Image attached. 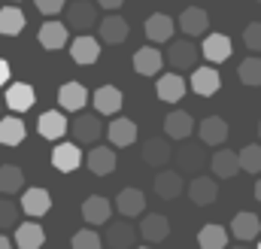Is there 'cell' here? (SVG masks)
Listing matches in <instances>:
<instances>
[{
  "mask_svg": "<svg viewBox=\"0 0 261 249\" xmlns=\"http://www.w3.org/2000/svg\"><path fill=\"white\" fill-rule=\"evenodd\" d=\"M64 21H67V28H73L79 34H88L91 28H97V3H88V0L67 3Z\"/></svg>",
  "mask_w": 261,
  "mask_h": 249,
  "instance_id": "1",
  "label": "cell"
},
{
  "mask_svg": "<svg viewBox=\"0 0 261 249\" xmlns=\"http://www.w3.org/2000/svg\"><path fill=\"white\" fill-rule=\"evenodd\" d=\"M197 55H200V49L192 40H170V46L164 52V61L170 64V70L182 73V70H195L197 67Z\"/></svg>",
  "mask_w": 261,
  "mask_h": 249,
  "instance_id": "2",
  "label": "cell"
},
{
  "mask_svg": "<svg viewBox=\"0 0 261 249\" xmlns=\"http://www.w3.org/2000/svg\"><path fill=\"white\" fill-rule=\"evenodd\" d=\"M70 58H73L76 64H82V67L97 64V58H100V40L91 37V34L73 37V40H70Z\"/></svg>",
  "mask_w": 261,
  "mask_h": 249,
  "instance_id": "3",
  "label": "cell"
},
{
  "mask_svg": "<svg viewBox=\"0 0 261 249\" xmlns=\"http://www.w3.org/2000/svg\"><path fill=\"white\" fill-rule=\"evenodd\" d=\"M70 134L76 143H94L100 134H103V124L94 113H79L73 122H70Z\"/></svg>",
  "mask_w": 261,
  "mask_h": 249,
  "instance_id": "4",
  "label": "cell"
},
{
  "mask_svg": "<svg viewBox=\"0 0 261 249\" xmlns=\"http://www.w3.org/2000/svg\"><path fill=\"white\" fill-rule=\"evenodd\" d=\"M88 101H91V94H88V88L82 82H64L58 88V104H61V110H67V113H82V107Z\"/></svg>",
  "mask_w": 261,
  "mask_h": 249,
  "instance_id": "5",
  "label": "cell"
},
{
  "mask_svg": "<svg viewBox=\"0 0 261 249\" xmlns=\"http://www.w3.org/2000/svg\"><path fill=\"white\" fill-rule=\"evenodd\" d=\"M155 91H158V101H164V104H179L182 94H186V79H182L176 70H170V73L158 76Z\"/></svg>",
  "mask_w": 261,
  "mask_h": 249,
  "instance_id": "6",
  "label": "cell"
},
{
  "mask_svg": "<svg viewBox=\"0 0 261 249\" xmlns=\"http://www.w3.org/2000/svg\"><path fill=\"white\" fill-rule=\"evenodd\" d=\"M200 52H203V58H206V61L222 64V61H228V58H231L234 46H231V37H228V34H206V37H203Z\"/></svg>",
  "mask_w": 261,
  "mask_h": 249,
  "instance_id": "7",
  "label": "cell"
},
{
  "mask_svg": "<svg viewBox=\"0 0 261 249\" xmlns=\"http://www.w3.org/2000/svg\"><path fill=\"white\" fill-rule=\"evenodd\" d=\"M222 88V76L216 67H195L192 70V91L200 97H213Z\"/></svg>",
  "mask_w": 261,
  "mask_h": 249,
  "instance_id": "8",
  "label": "cell"
},
{
  "mask_svg": "<svg viewBox=\"0 0 261 249\" xmlns=\"http://www.w3.org/2000/svg\"><path fill=\"white\" fill-rule=\"evenodd\" d=\"M91 104H94V110H97L100 116H116V113L122 110L125 97H122V91H119L116 85H100V88L91 94Z\"/></svg>",
  "mask_w": 261,
  "mask_h": 249,
  "instance_id": "9",
  "label": "cell"
},
{
  "mask_svg": "<svg viewBox=\"0 0 261 249\" xmlns=\"http://www.w3.org/2000/svg\"><path fill=\"white\" fill-rule=\"evenodd\" d=\"M113 216V204L103 197V194H91L82 201V219L88 225H107Z\"/></svg>",
  "mask_w": 261,
  "mask_h": 249,
  "instance_id": "10",
  "label": "cell"
},
{
  "mask_svg": "<svg viewBox=\"0 0 261 249\" xmlns=\"http://www.w3.org/2000/svg\"><path fill=\"white\" fill-rule=\"evenodd\" d=\"M21 210H24L28 216H34V219H40V216H46V213L52 210V194L40 186L24 188V194H21Z\"/></svg>",
  "mask_w": 261,
  "mask_h": 249,
  "instance_id": "11",
  "label": "cell"
},
{
  "mask_svg": "<svg viewBox=\"0 0 261 249\" xmlns=\"http://www.w3.org/2000/svg\"><path fill=\"white\" fill-rule=\"evenodd\" d=\"M197 137H200L203 146H222L228 140V122L222 116H206L197 124Z\"/></svg>",
  "mask_w": 261,
  "mask_h": 249,
  "instance_id": "12",
  "label": "cell"
},
{
  "mask_svg": "<svg viewBox=\"0 0 261 249\" xmlns=\"http://www.w3.org/2000/svg\"><path fill=\"white\" fill-rule=\"evenodd\" d=\"M164 134H167L170 140H189V137L195 134V119H192V113H186V110L167 113V119H164Z\"/></svg>",
  "mask_w": 261,
  "mask_h": 249,
  "instance_id": "13",
  "label": "cell"
},
{
  "mask_svg": "<svg viewBox=\"0 0 261 249\" xmlns=\"http://www.w3.org/2000/svg\"><path fill=\"white\" fill-rule=\"evenodd\" d=\"M164 55L158 52V46H143L134 52V70L140 76H158V70L164 67Z\"/></svg>",
  "mask_w": 261,
  "mask_h": 249,
  "instance_id": "14",
  "label": "cell"
},
{
  "mask_svg": "<svg viewBox=\"0 0 261 249\" xmlns=\"http://www.w3.org/2000/svg\"><path fill=\"white\" fill-rule=\"evenodd\" d=\"M97 37H100V43H107V46H119V43L128 40V21H125L122 15H107V18L97 24Z\"/></svg>",
  "mask_w": 261,
  "mask_h": 249,
  "instance_id": "15",
  "label": "cell"
},
{
  "mask_svg": "<svg viewBox=\"0 0 261 249\" xmlns=\"http://www.w3.org/2000/svg\"><path fill=\"white\" fill-rule=\"evenodd\" d=\"M210 167H213V173H216L219 180H231V177H237V173L243 170V164H240V152L219 149V152L210 158Z\"/></svg>",
  "mask_w": 261,
  "mask_h": 249,
  "instance_id": "16",
  "label": "cell"
},
{
  "mask_svg": "<svg viewBox=\"0 0 261 249\" xmlns=\"http://www.w3.org/2000/svg\"><path fill=\"white\" fill-rule=\"evenodd\" d=\"M140 234H143L146 243H161V240H167V234H170L167 216H161V213H146L143 222H140Z\"/></svg>",
  "mask_w": 261,
  "mask_h": 249,
  "instance_id": "17",
  "label": "cell"
},
{
  "mask_svg": "<svg viewBox=\"0 0 261 249\" xmlns=\"http://www.w3.org/2000/svg\"><path fill=\"white\" fill-rule=\"evenodd\" d=\"M40 46L43 49H64V46H70L67 21H46V24H40Z\"/></svg>",
  "mask_w": 261,
  "mask_h": 249,
  "instance_id": "18",
  "label": "cell"
},
{
  "mask_svg": "<svg viewBox=\"0 0 261 249\" xmlns=\"http://www.w3.org/2000/svg\"><path fill=\"white\" fill-rule=\"evenodd\" d=\"M82 164V152L76 143H58L52 149V167L61 170V173H73L76 167Z\"/></svg>",
  "mask_w": 261,
  "mask_h": 249,
  "instance_id": "19",
  "label": "cell"
},
{
  "mask_svg": "<svg viewBox=\"0 0 261 249\" xmlns=\"http://www.w3.org/2000/svg\"><path fill=\"white\" fill-rule=\"evenodd\" d=\"M182 188H186L182 170H161V173L155 177V194H158L161 201H173V197H179Z\"/></svg>",
  "mask_w": 261,
  "mask_h": 249,
  "instance_id": "20",
  "label": "cell"
},
{
  "mask_svg": "<svg viewBox=\"0 0 261 249\" xmlns=\"http://www.w3.org/2000/svg\"><path fill=\"white\" fill-rule=\"evenodd\" d=\"M146 37H149V43H170L173 40V18L170 15H164V12H155V15H149L146 18Z\"/></svg>",
  "mask_w": 261,
  "mask_h": 249,
  "instance_id": "21",
  "label": "cell"
},
{
  "mask_svg": "<svg viewBox=\"0 0 261 249\" xmlns=\"http://www.w3.org/2000/svg\"><path fill=\"white\" fill-rule=\"evenodd\" d=\"M6 107L12 110V113H24V110H31L34 104H37V94H34V88L28 85V82H12L9 88H6Z\"/></svg>",
  "mask_w": 261,
  "mask_h": 249,
  "instance_id": "22",
  "label": "cell"
},
{
  "mask_svg": "<svg viewBox=\"0 0 261 249\" xmlns=\"http://www.w3.org/2000/svg\"><path fill=\"white\" fill-rule=\"evenodd\" d=\"M85 164H88V170H91L94 177H110V173L116 170V164H119V158H116V149H107V146H97V149H91V152H88V158H85Z\"/></svg>",
  "mask_w": 261,
  "mask_h": 249,
  "instance_id": "23",
  "label": "cell"
},
{
  "mask_svg": "<svg viewBox=\"0 0 261 249\" xmlns=\"http://www.w3.org/2000/svg\"><path fill=\"white\" fill-rule=\"evenodd\" d=\"M37 131H40V137H46V140H61L64 134H70V122L64 119V113L49 110V113H43V116H40Z\"/></svg>",
  "mask_w": 261,
  "mask_h": 249,
  "instance_id": "24",
  "label": "cell"
},
{
  "mask_svg": "<svg viewBox=\"0 0 261 249\" xmlns=\"http://www.w3.org/2000/svg\"><path fill=\"white\" fill-rule=\"evenodd\" d=\"M206 28H210L206 9H200V6L182 9V15H179V31H182L186 37H200V34H206Z\"/></svg>",
  "mask_w": 261,
  "mask_h": 249,
  "instance_id": "25",
  "label": "cell"
},
{
  "mask_svg": "<svg viewBox=\"0 0 261 249\" xmlns=\"http://www.w3.org/2000/svg\"><path fill=\"white\" fill-rule=\"evenodd\" d=\"M116 210H119L125 219L143 216V213H146V194H143L140 188H122L119 197H116Z\"/></svg>",
  "mask_w": 261,
  "mask_h": 249,
  "instance_id": "26",
  "label": "cell"
},
{
  "mask_svg": "<svg viewBox=\"0 0 261 249\" xmlns=\"http://www.w3.org/2000/svg\"><path fill=\"white\" fill-rule=\"evenodd\" d=\"M170 158H173V149H170V143H167L164 137H149V140L143 143V161H146V164L164 167Z\"/></svg>",
  "mask_w": 261,
  "mask_h": 249,
  "instance_id": "27",
  "label": "cell"
},
{
  "mask_svg": "<svg viewBox=\"0 0 261 249\" xmlns=\"http://www.w3.org/2000/svg\"><path fill=\"white\" fill-rule=\"evenodd\" d=\"M206 161H210V158H206L203 143H186V146L179 149V170H182V173H200Z\"/></svg>",
  "mask_w": 261,
  "mask_h": 249,
  "instance_id": "28",
  "label": "cell"
},
{
  "mask_svg": "<svg viewBox=\"0 0 261 249\" xmlns=\"http://www.w3.org/2000/svg\"><path fill=\"white\" fill-rule=\"evenodd\" d=\"M43 243H46L43 225H37V222H21V225H15V246L18 249H43Z\"/></svg>",
  "mask_w": 261,
  "mask_h": 249,
  "instance_id": "29",
  "label": "cell"
},
{
  "mask_svg": "<svg viewBox=\"0 0 261 249\" xmlns=\"http://www.w3.org/2000/svg\"><path fill=\"white\" fill-rule=\"evenodd\" d=\"M137 240V228L130 222H110L107 225V246L110 249H130Z\"/></svg>",
  "mask_w": 261,
  "mask_h": 249,
  "instance_id": "30",
  "label": "cell"
},
{
  "mask_svg": "<svg viewBox=\"0 0 261 249\" xmlns=\"http://www.w3.org/2000/svg\"><path fill=\"white\" fill-rule=\"evenodd\" d=\"M231 234L237 237V240H255L261 237V219L255 213H237L234 216V222H231Z\"/></svg>",
  "mask_w": 261,
  "mask_h": 249,
  "instance_id": "31",
  "label": "cell"
},
{
  "mask_svg": "<svg viewBox=\"0 0 261 249\" xmlns=\"http://www.w3.org/2000/svg\"><path fill=\"white\" fill-rule=\"evenodd\" d=\"M189 197H192V204H197V207H210V204L219 197L216 180H210V177H195V180L189 183Z\"/></svg>",
  "mask_w": 261,
  "mask_h": 249,
  "instance_id": "32",
  "label": "cell"
},
{
  "mask_svg": "<svg viewBox=\"0 0 261 249\" xmlns=\"http://www.w3.org/2000/svg\"><path fill=\"white\" fill-rule=\"evenodd\" d=\"M107 137L113 146H130L137 140V122L134 119H113L107 128Z\"/></svg>",
  "mask_w": 261,
  "mask_h": 249,
  "instance_id": "33",
  "label": "cell"
},
{
  "mask_svg": "<svg viewBox=\"0 0 261 249\" xmlns=\"http://www.w3.org/2000/svg\"><path fill=\"white\" fill-rule=\"evenodd\" d=\"M24 134H28V128L18 116H3L0 119V143L3 146H18L24 140Z\"/></svg>",
  "mask_w": 261,
  "mask_h": 249,
  "instance_id": "34",
  "label": "cell"
},
{
  "mask_svg": "<svg viewBox=\"0 0 261 249\" xmlns=\"http://www.w3.org/2000/svg\"><path fill=\"white\" fill-rule=\"evenodd\" d=\"M24 31V12L18 6H3L0 9V34L3 37H18Z\"/></svg>",
  "mask_w": 261,
  "mask_h": 249,
  "instance_id": "35",
  "label": "cell"
},
{
  "mask_svg": "<svg viewBox=\"0 0 261 249\" xmlns=\"http://www.w3.org/2000/svg\"><path fill=\"white\" fill-rule=\"evenodd\" d=\"M197 246L200 249H225L228 246V231L222 225H203L197 231Z\"/></svg>",
  "mask_w": 261,
  "mask_h": 249,
  "instance_id": "36",
  "label": "cell"
},
{
  "mask_svg": "<svg viewBox=\"0 0 261 249\" xmlns=\"http://www.w3.org/2000/svg\"><path fill=\"white\" fill-rule=\"evenodd\" d=\"M21 188H24V173H21V167L3 164V167H0V191H3V194H15V191H21Z\"/></svg>",
  "mask_w": 261,
  "mask_h": 249,
  "instance_id": "37",
  "label": "cell"
},
{
  "mask_svg": "<svg viewBox=\"0 0 261 249\" xmlns=\"http://www.w3.org/2000/svg\"><path fill=\"white\" fill-rule=\"evenodd\" d=\"M237 76H240V82L243 85H261V58H255V55H249L246 61H240V67H237Z\"/></svg>",
  "mask_w": 261,
  "mask_h": 249,
  "instance_id": "38",
  "label": "cell"
},
{
  "mask_svg": "<svg viewBox=\"0 0 261 249\" xmlns=\"http://www.w3.org/2000/svg\"><path fill=\"white\" fill-rule=\"evenodd\" d=\"M240 164L246 173H261V143H249L240 149Z\"/></svg>",
  "mask_w": 261,
  "mask_h": 249,
  "instance_id": "39",
  "label": "cell"
},
{
  "mask_svg": "<svg viewBox=\"0 0 261 249\" xmlns=\"http://www.w3.org/2000/svg\"><path fill=\"white\" fill-rule=\"evenodd\" d=\"M100 246H103V240H100V234L94 228H82L70 240V249H100Z\"/></svg>",
  "mask_w": 261,
  "mask_h": 249,
  "instance_id": "40",
  "label": "cell"
},
{
  "mask_svg": "<svg viewBox=\"0 0 261 249\" xmlns=\"http://www.w3.org/2000/svg\"><path fill=\"white\" fill-rule=\"evenodd\" d=\"M21 213H24V210H21V204H15L12 197H0V228L15 225Z\"/></svg>",
  "mask_w": 261,
  "mask_h": 249,
  "instance_id": "41",
  "label": "cell"
},
{
  "mask_svg": "<svg viewBox=\"0 0 261 249\" xmlns=\"http://www.w3.org/2000/svg\"><path fill=\"white\" fill-rule=\"evenodd\" d=\"M243 46L249 52H261V21H252L243 28Z\"/></svg>",
  "mask_w": 261,
  "mask_h": 249,
  "instance_id": "42",
  "label": "cell"
},
{
  "mask_svg": "<svg viewBox=\"0 0 261 249\" xmlns=\"http://www.w3.org/2000/svg\"><path fill=\"white\" fill-rule=\"evenodd\" d=\"M37 9L43 15H58L61 9H67V0H37Z\"/></svg>",
  "mask_w": 261,
  "mask_h": 249,
  "instance_id": "43",
  "label": "cell"
},
{
  "mask_svg": "<svg viewBox=\"0 0 261 249\" xmlns=\"http://www.w3.org/2000/svg\"><path fill=\"white\" fill-rule=\"evenodd\" d=\"M9 76H12V73H9V64L0 58V85H9Z\"/></svg>",
  "mask_w": 261,
  "mask_h": 249,
  "instance_id": "44",
  "label": "cell"
},
{
  "mask_svg": "<svg viewBox=\"0 0 261 249\" xmlns=\"http://www.w3.org/2000/svg\"><path fill=\"white\" fill-rule=\"evenodd\" d=\"M94 3H97V6H103V9H119L125 0H94Z\"/></svg>",
  "mask_w": 261,
  "mask_h": 249,
  "instance_id": "45",
  "label": "cell"
},
{
  "mask_svg": "<svg viewBox=\"0 0 261 249\" xmlns=\"http://www.w3.org/2000/svg\"><path fill=\"white\" fill-rule=\"evenodd\" d=\"M0 249H12L9 246V237H3V234H0Z\"/></svg>",
  "mask_w": 261,
  "mask_h": 249,
  "instance_id": "46",
  "label": "cell"
},
{
  "mask_svg": "<svg viewBox=\"0 0 261 249\" xmlns=\"http://www.w3.org/2000/svg\"><path fill=\"white\" fill-rule=\"evenodd\" d=\"M255 197H258V204H261V180L255 183Z\"/></svg>",
  "mask_w": 261,
  "mask_h": 249,
  "instance_id": "47",
  "label": "cell"
},
{
  "mask_svg": "<svg viewBox=\"0 0 261 249\" xmlns=\"http://www.w3.org/2000/svg\"><path fill=\"white\" fill-rule=\"evenodd\" d=\"M3 104H6V101H3V97H0V110H3Z\"/></svg>",
  "mask_w": 261,
  "mask_h": 249,
  "instance_id": "48",
  "label": "cell"
},
{
  "mask_svg": "<svg viewBox=\"0 0 261 249\" xmlns=\"http://www.w3.org/2000/svg\"><path fill=\"white\" fill-rule=\"evenodd\" d=\"M137 249H152V246H137Z\"/></svg>",
  "mask_w": 261,
  "mask_h": 249,
  "instance_id": "49",
  "label": "cell"
},
{
  "mask_svg": "<svg viewBox=\"0 0 261 249\" xmlns=\"http://www.w3.org/2000/svg\"><path fill=\"white\" fill-rule=\"evenodd\" d=\"M234 249H249V246H234Z\"/></svg>",
  "mask_w": 261,
  "mask_h": 249,
  "instance_id": "50",
  "label": "cell"
},
{
  "mask_svg": "<svg viewBox=\"0 0 261 249\" xmlns=\"http://www.w3.org/2000/svg\"><path fill=\"white\" fill-rule=\"evenodd\" d=\"M258 137H261V122H258Z\"/></svg>",
  "mask_w": 261,
  "mask_h": 249,
  "instance_id": "51",
  "label": "cell"
},
{
  "mask_svg": "<svg viewBox=\"0 0 261 249\" xmlns=\"http://www.w3.org/2000/svg\"><path fill=\"white\" fill-rule=\"evenodd\" d=\"M258 249H261V240H258Z\"/></svg>",
  "mask_w": 261,
  "mask_h": 249,
  "instance_id": "52",
  "label": "cell"
},
{
  "mask_svg": "<svg viewBox=\"0 0 261 249\" xmlns=\"http://www.w3.org/2000/svg\"><path fill=\"white\" fill-rule=\"evenodd\" d=\"M255 3H261V0H255Z\"/></svg>",
  "mask_w": 261,
  "mask_h": 249,
  "instance_id": "53",
  "label": "cell"
}]
</instances>
